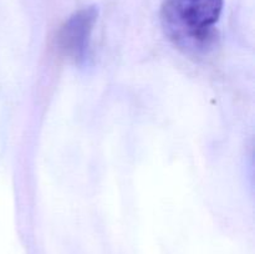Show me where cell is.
<instances>
[{"label": "cell", "instance_id": "1", "mask_svg": "<svg viewBox=\"0 0 255 254\" xmlns=\"http://www.w3.org/2000/svg\"><path fill=\"white\" fill-rule=\"evenodd\" d=\"M223 0H163L161 22L166 36L193 56L212 50L217 40Z\"/></svg>", "mask_w": 255, "mask_h": 254}, {"label": "cell", "instance_id": "2", "mask_svg": "<svg viewBox=\"0 0 255 254\" xmlns=\"http://www.w3.org/2000/svg\"><path fill=\"white\" fill-rule=\"evenodd\" d=\"M99 16L96 6H87L75 11L62 24L57 34V46L60 51L72 60L75 64L82 65L90 56L91 35Z\"/></svg>", "mask_w": 255, "mask_h": 254}]
</instances>
